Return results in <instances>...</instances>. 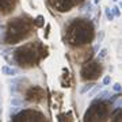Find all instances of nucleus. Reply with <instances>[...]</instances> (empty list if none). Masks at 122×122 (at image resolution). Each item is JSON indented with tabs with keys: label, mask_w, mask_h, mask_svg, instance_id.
<instances>
[{
	"label": "nucleus",
	"mask_w": 122,
	"mask_h": 122,
	"mask_svg": "<svg viewBox=\"0 0 122 122\" xmlns=\"http://www.w3.org/2000/svg\"><path fill=\"white\" fill-rule=\"evenodd\" d=\"M66 38L72 45H83L92 39V25L88 22H75L68 29Z\"/></svg>",
	"instance_id": "1"
},
{
	"label": "nucleus",
	"mask_w": 122,
	"mask_h": 122,
	"mask_svg": "<svg viewBox=\"0 0 122 122\" xmlns=\"http://www.w3.org/2000/svg\"><path fill=\"white\" fill-rule=\"evenodd\" d=\"M30 30V25L23 19H15L8 25V30L5 35V41L8 44H16L23 37H26Z\"/></svg>",
	"instance_id": "2"
},
{
	"label": "nucleus",
	"mask_w": 122,
	"mask_h": 122,
	"mask_svg": "<svg viewBox=\"0 0 122 122\" xmlns=\"http://www.w3.org/2000/svg\"><path fill=\"white\" fill-rule=\"evenodd\" d=\"M16 60L20 62V65L25 66H30V65H35V62L38 61V53L35 50L34 44H29L26 46L20 48L19 50H16L15 53Z\"/></svg>",
	"instance_id": "3"
},
{
	"label": "nucleus",
	"mask_w": 122,
	"mask_h": 122,
	"mask_svg": "<svg viewBox=\"0 0 122 122\" xmlns=\"http://www.w3.org/2000/svg\"><path fill=\"white\" fill-rule=\"evenodd\" d=\"M105 102H95L84 115V122H105L107 109Z\"/></svg>",
	"instance_id": "4"
},
{
	"label": "nucleus",
	"mask_w": 122,
	"mask_h": 122,
	"mask_svg": "<svg viewBox=\"0 0 122 122\" xmlns=\"http://www.w3.org/2000/svg\"><path fill=\"white\" fill-rule=\"evenodd\" d=\"M102 72V66L98 61H90V62H86L81 68V77L84 80H94L100 75Z\"/></svg>",
	"instance_id": "5"
},
{
	"label": "nucleus",
	"mask_w": 122,
	"mask_h": 122,
	"mask_svg": "<svg viewBox=\"0 0 122 122\" xmlns=\"http://www.w3.org/2000/svg\"><path fill=\"white\" fill-rule=\"evenodd\" d=\"M44 98V90L39 87H33L30 88L26 94V99L29 102H39Z\"/></svg>",
	"instance_id": "6"
},
{
	"label": "nucleus",
	"mask_w": 122,
	"mask_h": 122,
	"mask_svg": "<svg viewBox=\"0 0 122 122\" xmlns=\"http://www.w3.org/2000/svg\"><path fill=\"white\" fill-rule=\"evenodd\" d=\"M53 7H57L58 11H66L72 5V0H49Z\"/></svg>",
	"instance_id": "7"
},
{
	"label": "nucleus",
	"mask_w": 122,
	"mask_h": 122,
	"mask_svg": "<svg viewBox=\"0 0 122 122\" xmlns=\"http://www.w3.org/2000/svg\"><path fill=\"white\" fill-rule=\"evenodd\" d=\"M15 7V0H0V12L5 15L10 14Z\"/></svg>",
	"instance_id": "8"
},
{
	"label": "nucleus",
	"mask_w": 122,
	"mask_h": 122,
	"mask_svg": "<svg viewBox=\"0 0 122 122\" xmlns=\"http://www.w3.org/2000/svg\"><path fill=\"white\" fill-rule=\"evenodd\" d=\"M1 72H3L5 76H16L18 75V69H15L12 66H8V65L1 66Z\"/></svg>",
	"instance_id": "9"
},
{
	"label": "nucleus",
	"mask_w": 122,
	"mask_h": 122,
	"mask_svg": "<svg viewBox=\"0 0 122 122\" xmlns=\"http://www.w3.org/2000/svg\"><path fill=\"white\" fill-rule=\"evenodd\" d=\"M102 90H103V84H95V86L91 88V91L88 92V98H94V96H95L99 91H102Z\"/></svg>",
	"instance_id": "10"
},
{
	"label": "nucleus",
	"mask_w": 122,
	"mask_h": 122,
	"mask_svg": "<svg viewBox=\"0 0 122 122\" xmlns=\"http://www.w3.org/2000/svg\"><path fill=\"white\" fill-rule=\"evenodd\" d=\"M11 105L14 106V107H23V106H26V102L23 99H18V98H14L12 100H11Z\"/></svg>",
	"instance_id": "11"
},
{
	"label": "nucleus",
	"mask_w": 122,
	"mask_h": 122,
	"mask_svg": "<svg viewBox=\"0 0 122 122\" xmlns=\"http://www.w3.org/2000/svg\"><path fill=\"white\" fill-rule=\"evenodd\" d=\"M96 98H98V100H103V99H109V96H110V92L109 91H99L98 94H96Z\"/></svg>",
	"instance_id": "12"
},
{
	"label": "nucleus",
	"mask_w": 122,
	"mask_h": 122,
	"mask_svg": "<svg viewBox=\"0 0 122 122\" xmlns=\"http://www.w3.org/2000/svg\"><path fill=\"white\" fill-rule=\"evenodd\" d=\"M94 86H95V84H92V83H90V84H86L84 87H81V90H80V94H81V95H84L86 92H90V91H91V88L94 87Z\"/></svg>",
	"instance_id": "13"
},
{
	"label": "nucleus",
	"mask_w": 122,
	"mask_h": 122,
	"mask_svg": "<svg viewBox=\"0 0 122 122\" xmlns=\"http://www.w3.org/2000/svg\"><path fill=\"white\" fill-rule=\"evenodd\" d=\"M105 15H106V18H107V20H114L115 18H114V15H113V12H111V10L109 8V7H106L105 8Z\"/></svg>",
	"instance_id": "14"
},
{
	"label": "nucleus",
	"mask_w": 122,
	"mask_h": 122,
	"mask_svg": "<svg viewBox=\"0 0 122 122\" xmlns=\"http://www.w3.org/2000/svg\"><path fill=\"white\" fill-rule=\"evenodd\" d=\"M110 10H111V12H113L114 18H118L119 15H121V12H119V7H118V5H114L113 8H110Z\"/></svg>",
	"instance_id": "15"
},
{
	"label": "nucleus",
	"mask_w": 122,
	"mask_h": 122,
	"mask_svg": "<svg viewBox=\"0 0 122 122\" xmlns=\"http://www.w3.org/2000/svg\"><path fill=\"white\" fill-rule=\"evenodd\" d=\"M110 83H111V76H109V75H107V76H105V79H103L102 84H103V87H105V86H109Z\"/></svg>",
	"instance_id": "16"
},
{
	"label": "nucleus",
	"mask_w": 122,
	"mask_h": 122,
	"mask_svg": "<svg viewBox=\"0 0 122 122\" xmlns=\"http://www.w3.org/2000/svg\"><path fill=\"white\" fill-rule=\"evenodd\" d=\"M107 56V49H100L99 50V53H98V57H100V58H103V57H106Z\"/></svg>",
	"instance_id": "17"
},
{
	"label": "nucleus",
	"mask_w": 122,
	"mask_h": 122,
	"mask_svg": "<svg viewBox=\"0 0 122 122\" xmlns=\"http://www.w3.org/2000/svg\"><path fill=\"white\" fill-rule=\"evenodd\" d=\"M113 90H114L115 92H119V91H121V84H119V83H115V84L113 86Z\"/></svg>",
	"instance_id": "18"
},
{
	"label": "nucleus",
	"mask_w": 122,
	"mask_h": 122,
	"mask_svg": "<svg viewBox=\"0 0 122 122\" xmlns=\"http://www.w3.org/2000/svg\"><path fill=\"white\" fill-rule=\"evenodd\" d=\"M113 122H121V115H119V113L115 115V118H114V121Z\"/></svg>",
	"instance_id": "19"
},
{
	"label": "nucleus",
	"mask_w": 122,
	"mask_h": 122,
	"mask_svg": "<svg viewBox=\"0 0 122 122\" xmlns=\"http://www.w3.org/2000/svg\"><path fill=\"white\" fill-rule=\"evenodd\" d=\"M98 3H100V0H94V4H98Z\"/></svg>",
	"instance_id": "20"
},
{
	"label": "nucleus",
	"mask_w": 122,
	"mask_h": 122,
	"mask_svg": "<svg viewBox=\"0 0 122 122\" xmlns=\"http://www.w3.org/2000/svg\"><path fill=\"white\" fill-rule=\"evenodd\" d=\"M113 1H118V0H113Z\"/></svg>",
	"instance_id": "21"
}]
</instances>
